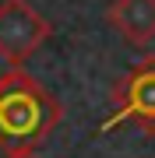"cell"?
<instances>
[{"mask_svg":"<svg viewBox=\"0 0 155 158\" xmlns=\"http://www.w3.org/2000/svg\"><path fill=\"white\" fill-rule=\"evenodd\" d=\"M63 119V106L28 70L0 74V151H35Z\"/></svg>","mask_w":155,"mask_h":158,"instance_id":"1","label":"cell"},{"mask_svg":"<svg viewBox=\"0 0 155 158\" xmlns=\"http://www.w3.org/2000/svg\"><path fill=\"white\" fill-rule=\"evenodd\" d=\"M106 21L131 46H148L155 39V0H113Z\"/></svg>","mask_w":155,"mask_h":158,"instance_id":"4","label":"cell"},{"mask_svg":"<svg viewBox=\"0 0 155 158\" xmlns=\"http://www.w3.org/2000/svg\"><path fill=\"white\" fill-rule=\"evenodd\" d=\"M53 35V25L28 0H0V60L7 67H25Z\"/></svg>","mask_w":155,"mask_h":158,"instance_id":"3","label":"cell"},{"mask_svg":"<svg viewBox=\"0 0 155 158\" xmlns=\"http://www.w3.org/2000/svg\"><path fill=\"white\" fill-rule=\"evenodd\" d=\"M109 98H113V113L106 116L99 134L116 130L123 123H134L141 134L155 137V56H144L134 63L113 85Z\"/></svg>","mask_w":155,"mask_h":158,"instance_id":"2","label":"cell"},{"mask_svg":"<svg viewBox=\"0 0 155 158\" xmlns=\"http://www.w3.org/2000/svg\"><path fill=\"white\" fill-rule=\"evenodd\" d=\"M4 158H39L35 151H11V155H4Z\"/></svg>","mask_w":155,"mask_h":158,"instance_id":"5","label":"cell"}]
</instances>
